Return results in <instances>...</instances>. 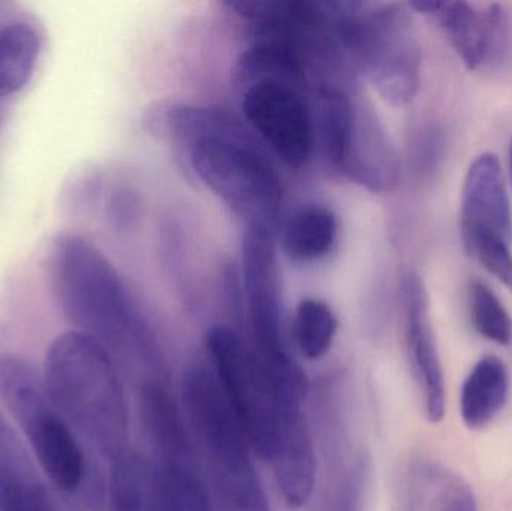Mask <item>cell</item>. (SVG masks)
I'll return each mask as SVG.
<instances>
[{
    "label": "cell",
    "mask_w": 512,
    "mask_h": 511,
    "mask_svg": "<svg viewBox=\"0 0 512 511\" xmlns=\"http://www.w3.org/2000/svg\"><path fill=\"white\" fill-rule=\"evenodd\" d=\"M51 270L60 309L74 330L96 339L114 360L138 372L141 384L167 381L152 327L113 264L92 243L63 234L54 243Z\"/></svg>",
    "instance_id": "obj_1"
},
{
    "label": "cell",
    "mask_w": 512,
    "mask_h": 511,
    "mask_svg": "<svg viewBox=\"0 0 512 511\" xmlns=\"http://www.w3.org/2000/svg\"><path fill=\"white\" fill-rule=\"evenodd\" d=\"M180 144L198 179L246 225L273 228L282 209V182L239 117L224 108L191 104L180 123Z\"/></svg>",
    "instance_id": "obj_2"
},
{
    "label": "cell",
    "mask_w": 512,
    "mask_h": 511,
    "mask_svg": "<svg viewBox=\"0 0 512 511\" xmlns=\"http://www.w3.org/2000/svg\"><path fill=\"white\" fill-rule=\"evenodd\" d=\"M45 386L54 407L99 455L128 452L129 411L116 363L96 339L69 330L45 357Z\"/></svg>",
    "instance_id": "obj_3"
},
{
    "label": "cell",
    "mask_w": 512,
    "mask_h": 511,
    "mask_svg": "<svg viewBox=\"0 0 512 511\" xmlns=\"http://www.w3.org/2000/svg\"><path fill=\"white\" fill-rule=\"evenodd\" d=\"M182 402L216 511H271L251 444L210 369H186Z\"/></svg>",
    "instance_id": "obj_4"
},
{
    "label": "cell",
    "mask_w": 512,
    "mask_h": 511,
    "mask_svg": "<svg viewBox=\"0 0 512 511\" xmlns=\"http://www.w3.org/2000/svg\"><path fill=\"white\" fill-rule=\"evenodd\" d=\"M340 47L379 95L394 107L409 104L421 78V44L408 6L327 3Z\"/></svg>",
    "instance_id": "obj_5"
},
{
    "label": "cell",
    "mask_w": 512,
    "mask_h": 511,
    "mask_svg": "<svg viewBox=\"0 0 512 511\" xmlns=\"http://www.w3.org/2000/svg\"><path fill=\"white\" fill-rule=\"evenodd\" d=\"M206 350L222 395L252 450L270 462L286 411L304 405L306 396L280 392L251 344L230 326H213L207 332Z\"/></svg>",
    "instance_id": "obj_6"
},
{
    "label": "cell",
    "mask_w": 512,
    "mask_h": 511,
    "mask_svg": "<svg viewBox=\"0 0 512 511\" xmlns=\"http://www.w3.org/2000/svg\"><path fill=\"white\" fill-rule=\"evenodd\" d=\"M0 399L50 482L66 494L77 491L86 474L83 452L74 429L51 402L44 375L26 359L0 354Z\"/></svg>",
    "instance_id": "obj_7"
},
{
    "label": "cell",
    "mask_w": 512,
    "mask_h": 511,
    "mask_svg": "<svg viewBox=\"0 0 512 511\" xmlns=\"http://www.w3.org/2000/svg\"><path fill=\"white\" fill-rule=\"evenodd\" d=\"M242 258L251 347L280 390L306 393V375L289 353L283 332L273 228L246 225Z\"/></svg>",
    "instance_id": "obj_8"
},
{
    "label": "cell",
    "mask_w": 512,
    "mask_h": 511,
    "mask_svg": "<svg viewBox=\"0 0 512 511\" xmlns=\"http://www.w3.org/2000/svg\"><path fill=\"white\" fill-rule=\"evenodd\" d=\"M243 117L255 137L292 170L312 161L316 129L300 87L279 80H258L246 86Z\"/></svg>",
    "instance_id": "obj_9"
},
{
    "label": "cell",
    "mask_w": 512,
    "mask_h": 511,
    "mask_svg": "<svg viewBox=\"0 0 512 511\" xmlns=\"http://www.w3.org/2000/svg\"><path fill=\"white\" fill-rule=\"evenodd\" d=\"M402 311L409 371L420 393L424 416L436 425L444 420L447 411V389L438 344L430 323L426 288L417 273H408L403 279Z\"/></svg>",
    "instance_id": "obj_10"
},
{
    "label": "cell",
    "mask_w": 512,
    "mask_h": 511,
    "mask_svg": "<svg viewBox=\"0 0 512 511\" xmlns=\"http://www.w3.org/2000/svg\"><path fill=\"white\" fill-rule=\"evenodd\" d=\"M337 170L378 194L394 191L399 185L402 177L399 153L378 111L366 99L355 101L354 117Z\"/></svg>",
    "instance_id": "obj_11"
},
{
    "label": "cell",
    "mask_w": 512,
    "mask_h": 511,
    "mask_svg": "<svg viewBox=\"0 0 512 511\" xmlns=\"http://www.w3.org/2000/svg\"><path fill=\"white\" fill-rule=\"evenodd\" d=\"M498 234L511 243L512 215L501 162L493 153L478 156L466 174L462 198V237Z\"/></svg>",
    "instance_id": "obj_12"
},
{
    "label": "cell",
    "mask_w": 512,
    "mask_h": 511,
    "mask_svg": "<svg viewBox=\"0 0 512 511\" xmlns=\"http://www.w3.org/2000/svg\"><path fill=\"white\" fill-rule=\"evenodd\" d=\"M394 511H478L465 480L426 458L408 461L397 483Z\"/></svg>",
    "instance_id": "obj_13"
},
{
    "label": "cell",
    "mask_w": 512,
    "mask_h": 511,
    "mask_svg": "<svg viewBox=\"0 0 512 511\" xmlns=\"http://www.w3.org/2000/svg\"><path fill=\"white\" fill-rule=\"evenodd\" d=\"M342 423L327 426L328 482L322 511H366L370 485V459L361 449L348 443Z\"/></svg>",
    "instance_id": "obj_14"
},
{
    "label": "cell",
    "mask_w": 512,
    "mask_h": 511,
    "mask_svg": "<svg viewBox=\"0 0 512 511\" xmlns=\"http://www.w3.org/2000/svg\"><path fill=\"white\" fill-rule=\"evenodd\" d=\"M0 511H57L32 459L0 413Z\"/></svg>",
    "instance_id": "obj_15"
},
{
    "label": "cell",
    "mask_w": 512,
    "mask_h": 511,
    "mask_svg": "<svg viewBox=\"0 0 512 511\" xmlns=\"http://www.w3.org/2000/svg\"><path fill=\"white\" fill-rule=\"evenodd\" d=\"M110 501L111 511H173L155 464L132 450L113 461Z\"/></svg>",
    "instance_id": "obj_16"
},
{
    "label": "cell",
    "mask_w": 512,
    "mask_h": 511,
    "mask_svg": "<svg viewBox=\"0 0 512 511\" xmlns=\"http://www.w3.org/2000/svg\"><path fill=\"white\" fill-rule=\"evenodd\" d=\"M510 396V374L507 366L495 356L475 363L460 392V416L466 428H486L507 405Z\"/></svg>",
    "instance_id": "obj_17"
},
{
    "label": "cell",
    "mask_w": 512,
    "mask_h": 511,
    "mask_svg": "<svg viewBox=\"0 0 512 511\" xmlns=\"http://www.w3.org/2000/svg\"><path fill=\"white\" fill-rule=\"evenodd\" d=\"M337 237L336 213L324 204H307L294 212L283 227V254L292 263H315L334 251Z\"/></svg>",
    "instance_id": "obj_18"
},
{
    "label": "cell",
    "mask_w": 512,
    "mask_h": 511,
    "mask_svg": "<svg viewBox=\"0 0 512 511\" xmlns=\"http://www.w3.org/2000/svg\"><path fill=\"white\" fill-rule=\"evenodd\" d=\"M439 18L454 50L468 68L478 69L490 62L489 6L483 12L468 2H439Z\"/></svg>",
    "instance_id": "obj_19"
},
{
    "label": "cell",
    "mask_w": 512,
    "mask_h": 511,
    "mask_svg": "<svg viewBox=\"0 0 512 511\" xmlns=\"http://www.w3.org/2000/svg\"><path fill=\"white\" fill-rule=\"evenodd\" d=\"M39 36L27 23L0 27V98L20 92L35 71Z\"/></svg>",
    "instance_id": "obj_20"
},
{
    "label": "cell",
    "mask_w": 512,
    "mask_h": 511,
    "mask_svg": "<svg viewBox=\"0 0 512 511\" xmlns=\"http://www.w3.org/2000/svg\"><path fill=\"white\" fill-rule=\"evenodd\" d=\"M198 453L156 462L155 467L173 511H216L203 480Z\"/></svg>",
    "instance_id": "obj_21"
},
{
    "label": "cell",
    "mask_w": 512,
    "mask_h": 511,
    "mask_svg": "<svg viewBox=\"0 0 512 511\" xmlns=\"http://www.w3.org/2000/svg\"><path fill=\"white\" fill-rule=\"evenodd\" d=\"M339 321L331 306L321 299L306 297L295 308L292 335L298 353L307 360L327 356L336 339Z\"/></svg>",
    "instance_id": "obj_22"
},
{
    "label": "cell",
    "mask_w": 512,
    "mask_h": 511,
    "mask_svg": "<svg viewBox=\"0 0 512 511\" xmlns=\"http://www.w3.org/2000/svg\"><path fill=\"white\" fill-rule=\"evenodd\" d=\"M469 314L472 326L487 341L508 347L512 344V320L504 303L483 282H474L469 290Z\"/></svg>",
    "instance_id": "obj_23"
},
{
    "label": "cell",
    "mask_w": 512,
    "mask_h": 511,
    "mask_svg": "<svg viewBox=\"0 0 512 511\" xmlns=\"http://www.w3.org/2000/svg\"><path fill=\"white\" fill-rule=\"evenodd\" d=\"M463 243L469 255H472L490 275L495 276L512 293L510 242L498 234L480 231V233L463 236Z\"/></svg>",
    "instance_id": "obj_24"
},
{
    "label": "cell",
    "mask_w": 512,
    "mask_h": 511,
    "mask_svg": "<svg viewBox=\"0 0 512 511\" xmlns=\"http://www.w3.org/2000/svg\"><path fill=\"white\" fill-rule=\"evenodd\" d=\"M510 170H511V177H512V144L510 149Z\"/></svg>",
    "instance_id": "obj_25"
}]
</instances>
